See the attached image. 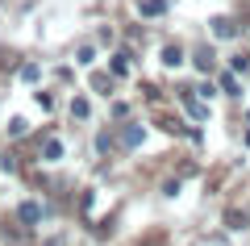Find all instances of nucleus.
<instances>
[{
  "label": "nucleus",
  "instance_id": "obj_8",
  "mask_svg": "<svg viewBox=\"0 0 250 246\" xmlns=\"http://www.w3.org/2000/svg\"><path fill=\"white\" fill-rule=\"evenodd\" d=\"M42 155L50 158V163H54V158H62V142H59V138H50V142H46V150H42Z\"/></svg>",
  "mask_w": 250,
  "mask_h": 246
},
{
  "label": "nucleus",
  "instance_id": "obj_4",
  "mask_svg": "<svg viewBox=\"0 0 250 246\" xmlns=\"http://www.w3.org/2000/svg\"><path fill=\"white\" fill-rule=\"evenodd\" d=\"M121 142H125V146H138V142H142V125H125Z\"/></svg>",
  "mask_w": 250,
  "mask_h": 246
},
{
  "label": "nucleus",
  "instance_id": "obj_9",
  "mask_svg": "<svg viewBox=\"0 0 250 246\" xmlns=\"http://www.w3.org/2000/svg\"><path fill=\"white\" fill-rule=\"evenodd\" d=\"M113 71H117V75H125V71H129V54H117V59H113Z\"/></svg>",
  "mask_w": 250,
  "mask_h": 246
},
{
  "label": "nucleus",
  "instance_id": "obj_7",
  "mask_svg": "<svg viewBox=\"0 0 250 246\" xmlns=\"http://www.w3.org/2000/svg\"><path fill=\"white\" fill-rule=\"evenodd\" d=\"M196 67L200 71H213V50H208V46H205V50H196Z\"/></svg>",
  "mask_w": 250,
  "mask_h": 246
},
{
  "label": "nucleus",
  "instance_id": "obj_6",
  "mask_svg": "<svg viewBox=\"0 0 250 246\" xmlns=\"http://www.w3.org/2000/svg\"><path fill=\"white\" fill-rule=\"evenodd\" d=\"M163 63H167V67H175V63H184V50H179V46H167V50H163Z\"/></svg>",
  "mask_w": 250,
  "mask_h": 246
},
{
  "label": "nucleus",
  "instance_id": "obj_10",
  "mask_svg": "<svg viewBox=\"0 0 250 246\" xmlns=\"http://www.w3.org/2000/svg\"><path fill=\"white\" fill-rule=\"evenodd\" d=\"M92 88L104 92V88H113V79H108V75H92Z\"/></svg>",
  "mask_w": 250,
  "mask_h": 246
},
{
  "label": "nucleus",
  "instance_id": "obj_5",
  "mask_svg": "<svg viewBox=\"0 0 250 246\" xmlns=\"http://www.w3.org/2000/svg\"><path fill=\"white\" fill-rule=\"evenodd\" d=\"M21 221H42V209H38L34 201H25L21 204Z\"/></svg>",
  "mask_w": 250,
  "mask_h": 246
},
{
  "label": "nucleus",
  "instance_id": "obj_13",
  "mask_svg": "<svg viewBox=\"0 0 250 246\" xmlns=\"http://www.w3.org/2000/svg\"><path fill=\"white\" fill-rule=\"evenodd\" d=\"M21 79H38V63H25L21 67Z\"/></svg>",
  "mask_w": 250,
  "mask_h": 246
},
{
  "label": "nucleus",
  "instance_id": "obj_2",
  "mask_svg": "<svg viewBox=\"0 0 250 246\" xmlns=\"http://www.w3.org/2000/svg\"><path fill=\"white\" fill-rule=\"evenodd\" d=\"M213 34H217V38H233V34H238V25H233L229 17H217V21H213Z\"/></svg>",
  "mask_w": 250,
  "mask_h": 246
},
{
  "label": "nucleus",
  "instance_id": "obj_1",
  "mask_svg": "<svg viewBox=\"0 0 250 246\" xmlns=\"http://www.w3.org/2000/svg\"><path fill=\"white\" fill-rule=\"evenodd\" d=\"M179 96H184V105H188V113L196 117V121H205V117H208V109H205V105H200V100H196V96H192V88H179Z\"/></svg>",
  "mask_w": 250,
  "mask_h": 246
},
{
  "label": "nucleus",
  "instance_id": "obj_3",
  "mask_svg": "<svg viewBox=\"0 0 250 246\" xmlns=\"http://www.w3.org/2000/svg\"><path fill=\"white\" fill-rule=\"evenodd\" d=\"M138 9H142V17H159V13H167V0H142Z\"/></svg>",
  "mask_w": 250,
  "mask_h": 246
},
{
  "label": "nucleus",
  "instance_id": "obj_11",
  "mask_svg": "<svg viewBox=\"0 0 250 246\" xmlns=\"http://www.w3.org/2000/svg\"><path fill=\"white\" fill-rule=\"evenodd\" d=\"M221 88L229 92V96H238V79H233V75H221Z\"/></svg>",
  "mask_w": 250,
  "mask_h": 246
},
{
  "label": "nucleus",
  "instance_id": "obj_12",
  "mask_svg": "<svg viewBox=\"0 0 250 246\" xmlns=\"http://www.w3.org/2000/svg\"><path fill=\"white\" fill-rule=\"evenodd\" d=\"M71 117H88V100H71Z\"/></svg>",
  "mask_w": 250,
  "mask_h": 246
}]
</instances>
